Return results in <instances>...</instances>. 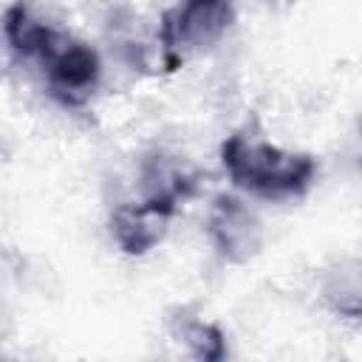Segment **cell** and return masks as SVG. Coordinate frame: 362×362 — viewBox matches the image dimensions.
I'll use <instances>...</instances> for the list:
<instances>
[{
	"label": "cell",
	"instance_id": "6da1fadb",
	"mask_svg": "<svg viewBox=\"0 0 362 362\" xmlns=\"http://www.w3.org/2000/svg\"><path fill=\"white\" fill-rule=\"evenodd\" d=\"M218 156L226 178L238 189L266 201L303 198L314 187L320 173V164L311 153L272 144L252 127L229 133L221 141Z\"/></svg>",
	"mask_w": 362,
	"mask_h": 362
},
{
	"label": "cell",
	"instance_id": "3957f363",
	"mask_svg": "<svg viewBox=\"0 0 362 362\" xmlns=\"http://www.w3.org/2000/svg\"><path fill=\"white\" fill-rule=\"evenodd\" d=\"M206 238L223 263L246 266L263 252V223L257 212L238 195H218L206 212Z\"/></svg>",
	"mask_w": 362,
	"mask_h": 362
},
{
	"label": "cell",
	"instance_id": "9c48e42d",
	"mask_svg": "<svg viewBox=\"0 0 362 362\" xmlns=\"http://www.w3.org/2000/svg\"><path fill=\"white\" fill-rule=\"evenodd\" d=\"M325 297H328L331 308L339 317L356 320L359 317V308H362V300H359V272H356V266L351 272H339V280L328 283Z\"/></svg>",
	"mask_w": 362,
	"mask_h": 362
},
{
	"label": "cell",
	"instance_id": "52a82bcc",
	"mask_svg": "<svg viewBox=\"0 0 362 362\" xmlns=\"http://www.w3.org/2000/svg\"><path fill=\"white\" fill-rule=\"evenodd\" d=\"M139 187H141L139 195L161 198V201H170V204H175L181 209V204L195 195L198 178H195V173H189L175 158H167V156L156 153V156H147L141 161Z\"/></svg>",
	"mask_w": 362,
	"mask_h": 362
},
{
	"label": "cell",
	"instance_id": "277c9868",
	"mask_svg": "<svg viewBox=\"0 0 362 362\" xmlns=\"http://www.w3.org/2000/svg\"><path fill=\"white\" fill-rule=\"evenodd\" d=\"M42 74L48 93L62 107H82L102 82V59L96 48L71 34L42 59Z\"/></svg>",
	"mask_w": 362,
	"mask_h": 362
},
{
	"label": "cell",
	"instance_id": "5b68a950",
	"mask_svg": "<svg viewBox=\"0 0 362 362\" xmlns=\"http://www.w3.org/2000/svg\"><path fill=\"white\" fill-rule=\"evenodd\" d=\"M175 215H178L175 204L161 201V198L139 195V198L122 201L110 209L107 232H110V240L119 246L122 255L144 257L158 243H164Z\"/></svg>",
	"mask_w": 362,
	"mask_h": 362
},
{
	"label": "cell",
	"instance_id": "ba28073f",
	"mask_svg": "<svg viewBox=\"0 0 362 362\" xmlns=\"http://www.w3.org/2000/svg\"><path fill=\"white\" fill-rule=\"evenodd\" d=\"M175 337L187 345L189 356L201 359V362H221L226 359L229 348H226V334L221 331L218 322L201 320V317H187L178 322Z\"/></svg>",
	"mask_w": 362,
	"mask_h": 362
},
{
	"label": "cell",
	"instance_id": "7a4b0ae2",
	"mask_svg": "<svg viewBox=\"0 0 362 362\" xmlns=\"http://www.w3.org/2000/svg\"><path fill=\"white\" fill-rule=\"evenodd\" d=\"M238 0H178L158 20L161 71H175L189 54L212 48L235 23Z\"/></svg>",
	"mask_w": 362,
	"mask_h": 362
},
{
	"label": "cell",
	"instance_id": "8992f818",
	"mask_svg": "<svg viewBox=\"0 0 362 362\" xmlns=\"http://www.w3.org/2000/svg\"><path fill=\"white\" fill-rule=\"evenodd\" d=\"M0 31H3L6 45L17 57L34 59L40 65L68 37L65 31H59L57 25L42 20L28 0H14L11 6H6L3 17H0Z\"/></svg>",
	"mask_w": 362,
	"mask_h": 362
}]
</instances>
